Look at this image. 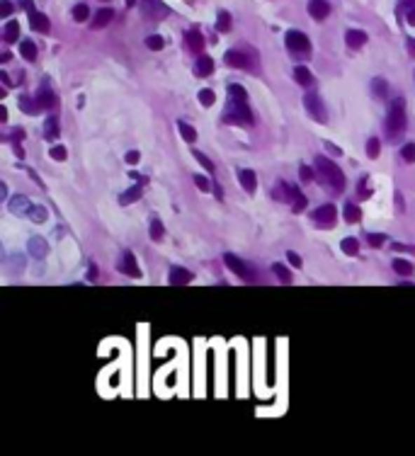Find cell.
Masks as SVG:
<instances>
[{
    "instance_id": "1",
    "label": "cell",
    "mask_w": 415,
    "mask_h": 456,
    "mask_svg": "<svg viewBox=\"0 0 415 456\" xmlns=\"http://www.w3.org/2000/svg\"><path fill=\"white\" fill-rule=\"evenodd\" d=\"M403 129H406V102L403 98H396L388 105V116H386V136L391 141L401 139Z\"/></svg>"
},
{
    "instance_id": "2",
    "label": "cell",
    "mask_w": 415,
    "mask_h": 456,
    "mask_svg": "<svg viewBox=\"0 0 415 456\" xmlns=\"http://www.w3.org/2000/svg\"><path fill=\"white\" fill-rule=\"evenodd\" d=\"M316 168H318V173H320V177H323L325 185H330L335 192H343V189H345V175L333 161H330V158L318 156L316 158Z\"/></svg>"
},
{
    "instance_id": "3",
    "label": "cell",
    "mask_w": 415,
    "mask_h": 456,
    "mask_svg": "<svg viewBox=\"0 0 415 456\" xmlns=\"http://www.w3.org/2000/svg\"><path fill=\"white\" fill-rule=\"evenodd\" d=\"M224 119L226 121H233L238 126H250L253 124V112L248 107V100H229V107L224 112Z\"/></svg>"
},
{
    "instance_id": "4",
    "label": "cell",
    "mask_w": 415,
    "mask_h": 456,
    "mask_svg": "<svg viewBox=\"0 0 415 456\" xmlns=\"http://www.w3.org/2000/svg\"><path fill=\"white\" fill-rule=\"evenodd\" d=\"M285 44H287V49L299 58H306L311 54V41H308V36L304 34V32H297V29L287 32Z\"/></svg>"
},
{
    "instance_id": "5",
    "label": "cell",
    "mask_w": 415,
    "mask_h": 456,
    "mask_svg": "<svg viewBox=\"0 0 415 456\" xmlns=\"http://www.w3.org/2000/svg\"><path fill=\"white\" fill-rule=\"evenodd\" d=\"M224 61L229 63L231 68H238V71H253V58H250V54H245V51H240V49L226 51Z\"/></svg>"
},
{
    "instance_id": "6",
    "label": "cell",
    "mask_w": 415,
    "mask_h": 456,
    "mask_svg": "<svg viewBox=\"0 0 415 456\" xmlns=\"http://www.w3.org/2000/svg\"><path fill=\"white\" fill-rule=\"evenodd\" d=\"M335 219H338V209L333 204H323L313 211V221H316L318 228H333Z\"/></svg>"
},
{
    "instance_id": "7",
    "label": "cell",
    "mask_w": 415,
    "mask_h": 456,
    "mask_svg": "<svg viewBox=\"0 0 415 456\" xmlns=\"http://www.w3.org/2000/svg\"><path fill=\"white\" fill-rule=\"evenodd\" d=\"M224 262H226V267H229L233 274H238L240 279H253V277H255V274L250 272V267H248V264H245L240 257L231 255V253H226V255H224Z\"/></svg>"
},
{
    "instance_id": "8",
    "label": "cell",
    "mask_w": 415,
    "mask_h": 456,
    "mask_svg": "<svg viewBox=\"0 0 415 456\" xmlns=\"http://www.w3.org/2000/svg\"><path fill=\"white\" fill-rule=\"evenodd\" d=\"M304 105H306V109H308V114L313 116L316 121H325L328 119V114H325V107H323V102L316 98L313 93H308L306 98H304Z\"/></svg>"
},
{
    "instance_id": "9",
    "label": "cell",
    "mask_w": 415,
    "mask_h": 456,
    "mask_svg": "<svg viewBox=\"0 0 415 456\" xmlns=\"http://www.w3.org/2000/svg\"><path fill=\"white\" fill-rule=\"evenodd\" d=\"M27 5V13H29V22H32V29L34 32H41V34H46V32L51 29V22H49V18H46V15H41V13H36V10H32V3H25Z\"/></svg>"
},
{
    "instance_id": "10",
    "label": "cell",
    "mask_w": 415,
    "mask_h": 456,
    "mask_svg": "<svg viewBox=\"0 0 415 456\" xmlns=\"http://www.w3.org/2000/svg\"><path fill=\"white\" fill-rule=\"evenodd\" d=\"M56 105H59V100H56L54 90L51 88H39V93H36V107L41 109H54Z\"/></svg>"
},
{
    "instance_id": "11",
    "label": "cell",
    "mask_w": 415,
    "mask_h": 456,
    "mask_svg": "<svg viewBox=\"0 0 415 456\" xmlns=\"http://www.w3.org/2000/svg\"><path fill=\"white\" fill-rule=\"evenodd\" d=\"M308 15L320 22V20H325L330 15V5L325 3V0H311V3H308Z\"/></svg>"
},
{
    "instance_id": "12",
    "label": "cell",
    "mask_w": 415,
    "mask_h": 456,
    "mask_svg": "<svg viewBox=\"0 0 415 456\" xmlns=\"http://www.w3.org/2000/svg\"><path fill=\"white\" fill-rule=\"evenodd\" d=\"M119 269H122L124 274H129V277H141V269H139V264H136V257L131 255V253H124L122 262H119Z\"/></svg>"
},
{
    "instance_id": "13",
    "label": "cell",
    "mask_w": 415,
    "mask_h": 456,
    "mask_svg": "<svg viewBox=\"0 0 415 456\" xmlns=\"http://www.w3.org/2000/svg\"><path fill=\"white\" fill-rule=\"evenodd\" d=\"M185 41H187V49L190 51H197V54H202L204 51V36L199 29H190L185 34Z\"/></svg>"
},
{
    "instance_id": "14",
    "label": "cell",
    "mask_w": 415,
    "mask_h": 456,
    "mask_svg": "<svg viewBox=\"0 0 415 456\" xmlns=\"http://www.w3.org/2000/svg\"><path fill=\"white\" fill-rule=\"evenodd\" d=\"M114 20V10L112 8H102L95 13V18H93V29H102L107 27L109 22Z\"/></svg>"
},
{
    "instance_id": "15",
    "label": "cell",
    "mask_w": 415,
    "mask_h": 456,
    "mask_svg": "<svg viewBox=\"0 0 415 456\" xmlns=\"http://www.w3.org/2000/svg\"><path fill=\"white\" fill-rule=\"evenodd\" d=\"M345 41H348L350 49H362V46L367 44V32H362V29H348V34H345Z\"/></svg>"
},
{
    "instance_id": "16",
    "label": "cell",
    "mask_w": 415,
    "mask_h": 456,
    "mask_svg": "<svg viewBox=\"0 0 415 456\" xmlns=\"http://www.w3.org/2000/svg\"><path fill=\"white\" fill-rule=\"evenodd\" d=\"M194 73H197L199 78H207L214 73V58L209 56H199L197 63H194Z\"/></svg>"
},
{
    "instance_id": "17",
    "label": "cell",
    "mask_w": 415,
    "mask_h": 456,
    "mask_svg": "<svg viewBox=\"0 0 415 456\" xmlns=\"http://www.w3.org/2000/svg\"><path fill=\"white\" fill-rule=\"evenodd\" d=\"M238 180H240V185H243L245 192L255 194V189H257V175L253 170H240L238 173Z\"/></svg>"
},
{
    "instance_id": "18",
    "label": "cell",
    "mask_w": 415,
    "mask_h": 456,
    "mask_svg": "<svg viewBox=\"0 0 415 456\" xmlns=\"http://www.w3.org/2000/svg\"><path fill=\"white\" fill-rule=\"evenodd\" d=\"M294 81H297L299 86H304V88H311L313 86V76H311V71H308L306 66H297V68H294Z\"/></svg>"
},
{
    "instance_id": "19",
    "label": "cell",
    "mask_w": 415,
    "mask_h": 456,
    "mask_svg": "<svg viewBox=\"0 0 415 456\" xmlns=\"http://www.w3.org/2000/svg\"><path fill=\"white\" fill-rule=\"evenodd\" d=\"M192 282V272L190 269H182V267H172L170 269V284H190Z\"/></svg>"
},
{
    "instance_id": "20",
    "label": "cell",
    "mask_w": 415,
    "mask_h": 456,
    "mask_svg": "<svg viewBox=\"0 0 415 456\" xmlns=\"http://www.w3.org/2000/svg\"><path fill=\"white\" fill-rule=\"evenodd\" d=\"M29 253H32L34 257H46V253H49V246H46L44 238L34 236L32 241H29Z\"/></svg>"
},
{
    "instance_id": "21",
    "label": "cell",
    "mask_w": 415,
    "mask_h": 456,
    "mask_svg": "<svg viewBox=\"0 0 415 456\" xmlns=\"http://www.w3.org/2000/svg\"><path fill=\"white\" fill-rule=\"evenodd\" d=\"M44 139L46 141L59 139V119H56V116H49V119L44 121Z\"/></svg>"
},
{
    "instance_id": "22",
    "label": "cell",
    "mask_w": 415,
    "mask_h": 456,
    "mask_svg": "<svg viewBox=\"0 0 415 456\" xmlns=\"http://www.w3.org/2000/svg\"><path fill=\"white\" fill-rule=\"evenodd\" d=\"M29 199L25 197V194H18V197H13L10 199V211H13V214H22V211H29Z\"/></svg>"
},
{
    "instance_id": "23",
    "label": "cell",
    "mask_w": 415,
    "mask_h": 456,
    "mask_svg": "<svg viewBox=\"0 0 415 456\" xmlns=\"http://www.w3.org/2000/svg\"><path fill=\"white\" fill-rule=\"evenodd\" d=\"M372 93H374L376 100H386V95H388V83L383 81V78H374V81H372Z\"/></svg>"
},
{
    "instance_id": "24",
    "label": "cell",
    "mask_w": 415,
    "mask_h": 456,
    "mask_svg": "<svg viewBox=\"0 0 415 456\" xmlns=\"http://www.w3.org/2000/svg\"><path fill=\"white\" fill-rule=\"evenodd\" d=\"M289 204H292V209L297 211V214H301V211L306 209L308 201H306V197H304V194L299 192L297 187H294V189H292V201H289Z\"/></svg>"
},
{
    "instance_id": "25",
    "label": "cell",
    "mask_w": 415,
    "mask_h": 456,
    "mask_svg": "<svg viewBox=\"0 0 415 456\" xmlns=\"http://www.w3.org/2000/svg\"><path fill=\"white\" fill-rule=\"evenodd\" d=\"M393 272L396 274H401V277H411L413 274V264L408 262V260H393Z\"/></svg>"
},
{
    "instance_id": "26",
    "label": "cell",
    "mask_w": 415,
    "mask_h": 456,
    "mask_svg": "<svg viewBox=\"0 0 415 456\" xmlns=\"http://www.w3.org/2000/svg\"><path fill=\"white\" fill-rule=\"evenodd\" d=\"M343 216H345V221H348V224H357V221L362 219V209L357 204H345Z\"/></svg>"
},
{
    "instance_id": "27",
    "label": "cell",
    "mask_w": 415,
    "mask_h": 456,
    "mask_svg": "<svg viewBox=\"0 0 415 456\" xmlns=\"http://www.w3.org/2000/svg\"><path fill=\"white\" fill-rule=\"evenodd\" d=\"M177 129H180V136L185 139L187 143H194L197 141V131H194V126H190L187 121H177Z\"/></svg>"
},
{
    "instance_id": "28",
    "label": "cell",
    "mask_w": 415,
    "mask_h": 456,
    "mask_svg": "<svg viewBox=\"0 0 415 456\" xmlns=\"http://www.w3.org/2000/svg\"><path fill=\"white\" fill-rule=\"evenodd\" d=\"M27 214H29V219H32L34 224H44L46 216H49V214H46V209H44L41 204H32V206H29Z\"/></svg>"
},
{
    "instance_id": "29",
    "label": "cell",
    "mask_w": 415,
    "mask_h": 456,
    "mask_svg": "<svg viewBox=\"0 0 415 456\" xmlns=\"http://www.w3.org/2000/svg\"><path fill=\"white\" fill-rule=\"evenodd\" d=\"M18 36H20V22H8V25H5L3 39L8 41V44H13V41H18Z\"/></svg>"
},
{
    "instance_id": "30",
    "label": "cell",
    "mask_w": 415,
    "mask_h": 456,
    "mask_svg": "<svg viewBox=\"0 0 415 456\" xmlns=\"http://www.w3.org/2000/svg\"><path fill=\"white\" fill-rule=\"evenodd\" d=\"M20 54H22L25 58H27L29 63L32 61H36V46H34V41H22V44H20Z\"/></svg>"
},
{
    "instance_id": "31",
    "label": "cell",
    "mask_w": 415,
    "mask_h": 456,
    "mask_svg": "<svg viewBox=\"0 0 415 456\" xmlns=\"http://www.w3.org/2000/svg\"><path fill=\"white\" fill-rule=\"evenodd\" d=\"M340 248H343L345 255H357V253H360V243H357V238H345V241L340 243Z\"/></svg>"
},
{
    "instance_id": "32",
    "label": "cell",
    "mask_w": 415,
    "mask_h": 456,
    "mask_svg": "<svg viewBox=\"0 0 415 456\" xmlns=\"http://www.w3.org/2000/svg\"><path fill=\"white\" fill-rule=\"evenodd\" d=\"M272 274H277V279H280V282H285V284L292 282V272H289L285 264H272Z\"/></svg>"
},
{
    "instance_id": "33",
    "label": "cell",
    "mask_w": 415,
    "mask_h": 456,
    "mask_svg": "<svg viewBox=\"0 0 415 456\" xmlns=\"http://www.w3.org/2000/svg\"><path fill=\"white\" fill-rule=\"evenodd\" d=\"M139 197H141V187L139 185H134V187H129L127 192L119 197V201H122V204H131V201H136Z\"/></svg>"
},
{
    "instance_id": "34",
    "label": "cell",
    "mask_w": 415,
    "mask_h": 456,
    "mask_svg": "<svg viewBox=\"0 0 415 456\" xmlns=\"http://www.w3.org/2000/svg\"><path fill=\"white\" fill-rule=\"evenodd\" d=\"M20 109H22L25 114H36V112H39V107H36V100L32 102V100L25 98V95L20 98Z\"/></svg>"
},
{
    "instance_id": "35",
    "label": "cell",
    "mask_w": 415,
    "mask_h": 456,
    "mask_svg": "<svg viewBox=\"0 0 415 456\" xmlns=\"http://www.w3.org/2000/svg\"><path fill=\"white\" fill-rule=\"evenodd\" d=\"M217 29H219V32H229V29H231V15L226 13V10H219Z\"/></svg>"
},
{
    "instance_id": "36",
    "label": "cell",
    "mask_w": 415,
    "mask_h": 456,
    "mask_svg": "<svg viewBox=\"0 0 415 456\" xmlns=\"http://www.w3.org/2000/svg\"><path fill=\"white\" fill-rule=\"evenodd\" d=\"M88 15H90V10H88L86 3H81V5H76V8H73V20H76V22H86Z\"/></svg>"
},
{
    "instance_id": "37",
    "label": "cell",
    "mask_w": 415,
    "mask_h": 456,
    "mask_svg": "<svg viewBox=\"0 0 415 456\" xmlns=\"http://www.w3.org/2000/svg\"><path fill=\"white\" fill-rule=\"evenodd\" d=\"M229 98H233V100H248V93L243 90V86L233 83V86H229Z\"/></svg>"
},
{
    "instance_id": "38",
    "label": "cell",
    "mask_w": 415,
    "mask_h": 456,
    "mask_svg": "<svg viewBox=\"0 0 415 456\" xmlns=\"http://www.w3.org/2000/svg\"><path fill=\"white\" fill-rule=\"evenodd\" d=\"M403 13H406L408 25L415 27V0H406V3H403Z\"/></svg>"
},
{
    "instance_id": "39",
    "label": "cell",
    "mask_w": 415,
    "mask_h": 456,
    "mask_svg": "<svg viewBox=\"0 0 415 456\" xmlns=\"http://www.w3.org/2000/svg\"><path fill=\"white\" fill-rule=\"evenodd\" d=\"M149 233H151V238H154V241H161L163 233H165V231H163L161 219H154V221H151V231H149Z\"/></svg>"
},
{
    "instance_id": "40",
    "label": "cell",
    "mask_w": 415,
    "mask_h": 456,
    "mask_svg": "<svg viewBox=\"0 0 415 456\" xmlns=\"http://www.w3.org/2000/svg\"><path fill=\"white\" fill-rule=\"evenodd\" d=\"M214 100H217V95H214V90H202V93H199V102H202L204 107H212Z\"/></svg>"
},
{
    "instance_id": "41",
    "label": "cell",
    "mask_w": 415,
    "mask_h": 456,
    "mask_svg": "<svg viewBox=\"0 0 415 456\" xmlns=\"http://www.w3.org/2000/svg\"><path fill=\"white\" fill-rule=\"evenodd\" d=\"M379 151H381L379 139H369V141H367V156H369V158H376V156H379Z\"/></svg>"
},
{
    "instance_id": "42",
    "label": "cell",
    "mask_w": 415,
    "mask_h": 456,
    "mask_svg": "<svg viewBox=\"0 0 415 456\" xmlns=\"http://www.w3.org/2000/svg\"><path fill=\"white\" fill-rule=\"evenodd\" d=\"M401 158L406 163H415V146L413 143H406V146L401 148Z\"/></svg>"
},
{
    "instance_id": "43",
    "label": "cell",
    "mask_w": 415,
    "mask_h": 456,
    "mask_svg": "<svg viewBox=\"0 0 415 456\" xmlns=\"http://www.w3.org/2000/svg\"><path fill=\"white\" fill-rule=\"evenodd\" d=\"M163 44H165V41H163V36H146V46H149V49H154V51H161L163 49Z\"/></svg>"
},
{
    "instance_id": "44",
    "label": "cell",
    "mask_w": 415,
    "mask_h": 456,
    "mask_svg": "<svg viewBox=\"0 0 415 456\" xmlns=\"http://www.w3.org/2000/svg\"><path fill=\"white\" fill-rule=\"evenodd\" d=\"M194 158H197V161H199V166H202V168H204V170H207V173H214V163H212V161H209V158H207V156H204V153H199V151H194Z\"/></svg>"
},
{
    "instance_id": "45",
    "label": "cell",
    "mask_w": 415,
    "mask_h": 456,
    "mask_svg": "<svg viewBox=\"0 0 415 456\" xmlns=\"http://www.w3.org/2000/svg\"><path fill=\"white\" fill-rule=\"evenodd\" d=\"M367 241H369L372 248H381L383 243H386V236H383V233H369V236H367Z\"/></svg>"
},
{
    "instance_id": "46",
    "label": "cell",
    "mask_w": 415,
    "mask_h": 456,
    "mask_svg": "<svg viewBox=\"0 0 415 456\" xmlns=\"http://www.w3.org/2000/svg\"><path fill=\"white\" fill-rule=\"evenodd\" d=\"M299 177H301V182H313V177H316V173H313L308 166H301V168H299Z\"/></svg>"
},
{
    "instance_id": "47",
    "label": "cell",
    "mask_w": 415,
    "mask_h": 456,
    "mask_svg": "<svg viewBox=\"0 0 415 456\" xmlns=\"http://www.w3.org/2000/svg\"><path fill=\"white\" fill-rule=\"evenodd\" d=\"M49 156L54 158V161H66V148L64 146H51V151H49Z\"/></svg>"
},
{
    "instance_id": "48",
    "label": "cell",
    "mask_w": 415,
    "mask_h": 456,
    "mask_svg": "<svg viewBox=\"0 0 415 456\" xmlns=\"http://www.w3.org/2000/svg\"><path fill=\"white\" fill-rule=\"evenodd\" d=\"M194 185H197V189H202V192H209V180L204 177V175H194Z\"/></svg>"
},
{
    "instance_id": "49",
    "label": "cell",
    "mask_w": 415,
    "mask_h": 456,
    "mask_svg": "<svg viewBox=\"0 0 415 456\" xmlns=\"http://www.w3.org/2000/svg\"><path fill=\"white\" fill-rule=\"evenodd\" d=\"M367 185H369V180H367V177L360 180V197H362V199H367V197L372 194V187H367Z\"/></svg>"
},
{
    "instance_id": "50",
    "label": "cell",
    "mask_w": 415,
    "mask_h": 456,
    "mask_svg": "<svg viewBox=\"0 0 415 456\" xmlns=\"http://www.w3.org/2000/svg\"><path fill=\"white\" fill-rule=\"evenodd\" d=\"M287 260H289V262H292V267H297V269H299V267H301V264H304V262H301V257H299L297 253H292V250L287 253Z\"/></svg>"
},
{
    "instance_id": "51",
    "label": "cell",
    "mask_w": 415,
    "mask_h": 456,
    "mask_svg": "<svg viewBox=\"0 0 415 456\" xmlns=\"http://www.w3.org/2000/svg\"><path fill=\"white\" fill-rule=\"evenodd\" d=\"M139 161H141L139 151H129V153H127V163H129V166H136Z\"/></svg>"
},
{
    "instance_id": "52",
    "label": "cell",
    "mask_w": 415,
    "mask_h": 456,
    "mask_svg": "<svg viewBox=\"0 0 415 456\" xmlns=\"http://www.w3.org/2000/svg\"><path fill=\"white\" fill-rule=\"evenodd\" d=\"M10 13H13V5H10L8 0H3V3H0V15H3V18H8Z\"/></svg>"
},
{
    "instance_id": "53",
    "label": "cell",
    "mask_w": 415,
    "mask_h": 456,
    "mask_svg": "<svg viewBox=\"0 0 415 456\" xmlns=\"http://www.w3.org/2000/svg\"><path fill=\"white\" fill-rule=\"evenodd\" d=\"M325 151H328L330 156H335V158H338V156H343V151H340L338 146H333V143H325Z\"/></svg>"
},
{
    "instance_id": "54",
    "label": "cell",
    "mask_w": 415,
    "mask_h": 456,
    "mask_svg": "<svg viewBox=\"0 0 415 456\" xmlns=\"http://www.w3.org/2000/svg\"><path fill=\"white\" fill-rule=\"evenodd\" d=\"M406 49H408V54L415 58V39H413V36H408V39H406Z\"/></svg>"
},
{
    "instance_id": "55",
    "label": "cell",
    "mask_w": 415,
    "mask_h": 456,
    "mask_svg": "<svg viewBox=\"0 0 415 456\" xmlns=\"http://www.w3.org/2000/svg\"><path fill=\"white\" fill-rule=\"evenodd\" d=\"M95 279H97V267L93 264V267L88 269V282H95Z\"/></svg>"
},
{
    "instance_id": "56",
    "label": "cell",
    "mask_w": 415,
    "mask_h": 456,
    "mask_svg": "<svg viewBox=\"0 0 415 456\" xmlns=\"http://www.w3.org/2000/svg\"><path fill=\"white\" fill-rule=\"evenodd\" d=\"M396 204H398V211L406 209V206H403V197H401V194H396Z\"/></svg>"
},
{
    "instance_id": "57",
    "label": "cell",
    "mask_w": 415,
    "mask_h": 456,
    "mask_svg": "<svg viewBox=\"0 0 415 456\" xmlns=\"http://www.w3.org/2000/svg\"><path fill=\"white\" fill-rule=\"evenodd\" d=\"M15 153H18L20 158H25V151H22V148H20V143H18V146H15Z\"/></svg>"
}]
</instances>
